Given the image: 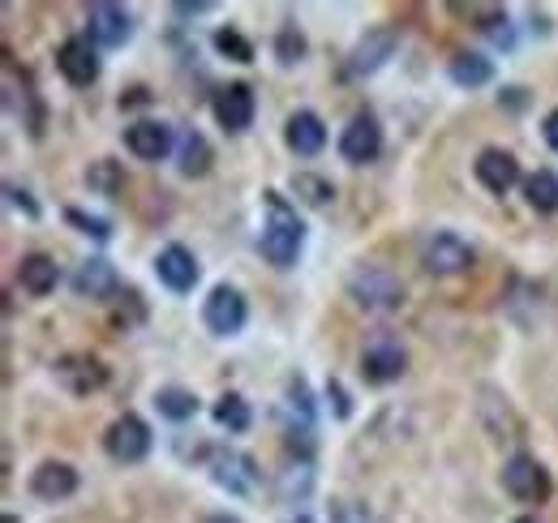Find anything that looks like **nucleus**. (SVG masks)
<instances>
[{
	"label": "nucleus",
	"instance_id": "f257e3e1",
	"mask_svg": "<svg viewBox=\"0 0 558 523\" xmlns=\"http://www.w3.org/2000/svg\"><path fill=\"white\" fill-rule=\"evenodd\" d=\"M267 206H271V219L263 223V258L271 262L276 270H288L301 258V245H305V223L296 219V210L283 202L279 194H267Z\"/></svg>",
	"mask_w": 558,
	"mask_h": 523
},
{
	"label": "nucleus",
	"instance_id": "f03ea898",
	"mask_svg": "<svg viewBox=\"0 0 558 523\" xmlns=\"http://www.w3.org/2000/svg\"><path fill=\"white\" fill-rule=\"evenodd\" d=\"M349 296L369 314H391L404 305V283L383 266H356L349 279Z\"/></svg>",
	"mask_w": 558,
	"mask_h": 523
},
{
	"label": "nucleus",
	"instance_id": "7ed1b4c3",
	"mask_svg": "<svg viewBox=\"0 0 558 523\" xmlns=\"http://www.w3.org/2000/svg\"><path fill=\"white\" fill-rule=\"evenodd\" d=\"M502 489L515 498V502H550L555 498V476H550V467L542 463L537 455H511L502 463Z\"/></svg>",
	"mask_w": 558,
	"mask_h": 523
},
{
	"label": "nucleus",
	"instance_id": "20e7f679",
	"mask_svg": "<svg viewBox=\"0 0 558 523\" xmlns=\"http://www.w3.org/2000/svg\"><path fill=\"white\" fill-rule=\"evenodd\" d=\"M150 447H155V434H150V425L142 416H134V412L117 416L108 425V434H104V451L117 459V463H142V459L150 455Z\"/></svg>",
	"mask_w": 558,
	"mask_h": 523
},
{
	"label": "nucleus",
	"instance_id": "39448f33",
	"mask_svg": "<svg viewBox=\"0 0 558 523\" xmlns=\"http://www.w3.org/2000/svg\"><path fill=\"white\" fill-rule=\"evenodd\" d=\"M203 323H207L210 335L232 339V335H241L245 323H250V305H245V296L236 288L219 283V288H210V296L203 301Z\"/></svg>",
	"mask_w": 558,
	"mask_h": 523
},
{
	"label": "nucleus",
	"instance_id": "423d86ee",
	"mask_svg": "<svg viewBox=\"0 0 558 523\" xmlns=\"http://www.w3.org/2000/svg\"><path fill=\"white\" fill-rule=\"evenodd\" d=\"M254 108H258V99H254V90H250V82H228V86H219L215 95H210V112H215V125L223 133H245L254 125Z\"/></svg>",
	"mask_w": 558,
	"mask_h": 523
},
{
	"label": "nucleus",
	"instance_id": "0eeeda50",
	"mask_svg": "<svg viewBox=\"0 0 558 523\" xmlns=\"http://www.w3.org/2000/svg\"><path fill=\"white\" fill-rule=\"evenodd\" d=\"M130 35H134V13L130 9L108 4V0L86 9V39L95 48H121V44H130Z\"/></svg>",
	"mask_w": 558,
	"mask_h": 523
},
{
	"label": "nucleus",
	"instance_id": "6e6552de",
	"mask_svg": "<svg viewBox=\"0 0 558 523\" xmlns=\"http://www.w3.org/2000/svg\"><path fill=\"white\" fill-rule=\"evenodd\" d=\"M421 266L434 275V279H451V275H464L473 266V250L456 236V232H434L425 245H421Z\"/></svg>",
	"mask_w": 558,
	"mask_h": 523
},
{
	"label": "nucleus",
	"instance_id": "1a4fd4ad",
	"mask_svg": "<svg viewBox=\"0 0 558 523\" xmlns=\"http://www.w3.org/2000/svg\"><path fill=\"white\" fill-rule=\"evenodd\" d=\"M207 463L219 489H228L236 498L258 489V463L250 455H241V451H207Z\"/></svg>",
	"mask_w": 558,
	"mask_h": 523
},
{
	"label": "nucleus",
	"instance_id": "9d476101",
	"mask_svg": "<svg viewBox=\"0 0 558 523\" xmlns=\"http://www.w3.org/2000/svg\"><path fill=\"white\" fill-rule=\"evenodd\" d=\"M404 369H409V352L396 339H374L361 352V378L374 382V387H387V382L404 378Z\"/></svg>",
	"mask_w": 558,
	"mask_h": 523
},
{
	"label": "nucleus",
	"instance_id": "9b49d317",
	"mask_svg": "<svg viewBox=\"0 0 558 523\" xmlns=\"http://www.w3.org/2000/svg\"><path fill=\"white\" fill-rule=\"evenodd\" d=\"M340 155L349 163H374L383 155V125L369 112H356L340 133Z\"/></svg>",
	"mask_w": 558,
	"mask_h": 523
},
{
	"label": "nucleus",
	"instance_id": "f8f14e48",
	"mask_svg": "<svg viewBox=\"0 0 558 523\" xmlns=\"http://www.w3.org/2000/svg\"><path fill=\"white\" fill-rule=\"evenodd\" d=\"M473 172H477V181L486 185L489 194H511L515 185H520V159L511 155V150H502V146H486L482 155H477V163H473Z\"/></svg>",
	"mask_w": 558,
	"mask_h": 523
},
{
	"label": "nucleus",
	"instance_id": "ddd939ff",
	"mask_svg": "<svg viewBox=\"0 0 558 523\" xmlns=\"http://www.w3.org/2000/svg\"><path fill=\"white\" fill-rule=\"evenodd\" d=\"M31 494L39 502H65L77 494V467L65 459H44L35 472H31Z\"/></svg>",
	"mask_w": 558,
	"mask_h": 523
},
{
	"label": "nucleus",
	"instance_id": "4468645a",
	"mask_svg": "<svg viewBox=\"0 0 558 523\" xmlns=\"http://www.w3.org/2000/svg\"><path fill=\"white\" fill-rule=\"evenodd\" d=\"M57 69H61V77H65L70 86H90V82L99 77V52H95V44H90L86 35L65 39V44L57 48Z\"/></svg>",
	"mask_w": 558,
	"mask_h": 523
},
{
	"label": "nucleus",
	"instance_id": "2eb2a0df",
	"mask_svg": "<svg viewBox=\"0 0 558 523\" xmlns=\"http://www.w3.org/2000/svg\"><path fill=\"white\" fill-rule=\"evenodd\" d=\"M73 292L86 296V301H117V296H121L117 266L108 258H86L73 270Z\"/></svg>",
	"mask_w": 558,
	"mask_h": 523
},
{
	"label": "nucleus",
	"instance_id": "dca6fc26",
	"mask_svg": "<svg viewBox=\"0 0 558 523\" xmlns=\"http://www.w3.org/2000/svg\"><path fill=\"white\" fill-rule=\"evenodd\" d=\"M57 382L70 394H90L99 387H108V365L99 356H61L57 361Z\"/></svg>",
	"mask_w": 558,
	"mask_h": 523
},
{
	"label": "nucleus",
	"instance_id": "f3484780",
	"mask_svg": "<svg viewBox=\"0 0 558 523\" xmlns=\"http://www.w3.org/2000/svg\"><path fill=\"white\" fill-rule=\"evenodd\" d=\"M125 146H130V155L134 159H146V163H159V159H168L172 155V125H163V121H134L130 130H125Z\"/></svg>",
	"mask_w": 558,
	"mask_h": 523
},
{
	"label": "nucleus",
	"instance_id": "a211bd4d",
	"mask_svg": "<svg viewBox=\"0 0 558 523\" xmlns=\"http://www.w3.org/2000/svg\"><path fill=\"white\" fill-rule=\"evenodd\" d=\"M155 275L172 292H194V283H198V258L185 245H163L159 258H155Z\"/></svg>",
	"mask_w": 558,
	"mask_h": 523
},
{
	"label": "nucleus",
	"instance_id": "6ab92c4d",
	"mask_svg": "<svg viewBox=\"0 0 558 523\" xmlns=\"http://www.w3.org/2000/svg\"><path fill=\"white\" fill-rule=\"evenodd\" d=\"M283 142H288L292 155L314 159V155H323V146H327V125H323L318 112H292L288 125H283Z\"/></svg>",
	"mask_w": 558,
	"mask_h": 523
},
{
	"label": "nucleus",
	"instance_id": "aec40b11",
	"mask_svg": "<svg viewBox=\"0 0 558 523\" xmlns=\"http://www.w3.org/2000/svg\"><path fill=\"white\" fill-rule=\"evenodd\" d=\"M396 57V31H369L349 57V77H369Z\"/></svg>",
	"mask_w": 558,
	"mask_h": 523
},
{
	"label": "nucleus",
	"instance_id": "412c9836",
	"mask_svg": "<svg viewBox=\"0 0 558 523\" xmlns=\"http://www.w3.org/2000/svg\"><path fill=\"white\" fill-rule=\"evenodd\" d=\"M17 283L31 296H48L61 283V266H57V258H48V254H26V258L17 262Z\"/></svg>",
	"mask_w": 558,
	"mask_h": 523
},
{
	"label": "nucleus",
	"instance_id": "4be33fe9",
	"mask_svg": "<svg viewBox=\"0 0 558 523\" xmlns=\"http://www.w3.org/2000/svg\"><path fill=\"white\" fill-rule=\"evenodd\" d=\"M447 73H451L456 86L477 90V86H489V82H494V61L482 57V52H456L451 65H447Z\"/></svg>",
	"mask_w": 558,
	"mask_h": 523
},
{
	"label": "nucleus",
	"instance_id": "5701e85b",
	"mask_svg": "<svg viewBox=\"0 0 558 523\" xmlns=\"http://www.w3.org/2000/svg\"><path fill=\"white\" fill-rule=\"evenodd\" d=\"M210 416H215V425L228 429V434H250V425H254V408H250V399L236 391L219 394L215 408H210Z\"/></svg>",
	"mask_w": 558,
	"mask_h": 523
},
{
	"label": "nucleus",
	"instance_id": "b1692460",
	"mask_svg": "<svg viewBox=\"0 0 558 523\" xmlns=\"http://www.w3.org/2000/svg\"><path fill=\"white\" fill-rule=\"evenodd\" d=\"M524 197L537 215H555L558 210V172L550 168H537L533 177H524Z\"/></svg>",
	"mask_w": 558,
	"mask_h": 523
},
{
	"label": "nucleus",
	"instance_id": "393cba45",
	"mask_svg": "<svg viewBox=\"0 0 558 523\" xmlns=\"http://www.w3.org/2000/svg\"><path fill=\"white\" fill-rule=\"evenodd\" d=\"M155 408H159V416H168V421H194L198 416V394L185 391V387H159L155 391Z\"/></svg>",
	"mask_w": 558,
	"mask_h": 523
},
{
	"label": "nucleus",
	"instance_id": "a878e982",
	"mask_svg": "<svg viewBox=\"0 0 558 523\" xmlns=\"http://www.w3.org/2000/svg\"><path fill=\"white\" fill-rule=\"evenodd\" d=\"M210 159H215V150H210V142L203 133H185V142H181V177H190V181H198V177H207L210 172Z\"/></svg>",
	"mask_w": 558,
	"mask_h": 523
},
{
	"label": "nucleus",
	"instance_id": "bb28decb",
	"mask_svg": "<svg viewBox=\"0 0 558 523\" xmlns=\"http://www.w3.org/2000/svg\"><path fill=\"white\" fill-rule=\"evenodd\" d=\"M86 190L99 197H117L125 190V172H121V163L117 159H95L90 168H86Z\"/></svg>",
	"mask_w": 558,
	"mask_h": 523
},
{
	"label": "nucleus",
	"instance_id": "cd10ccee",
	"mask_svg": "<svg viewBox=\"0 0 558 523\" xmlns=\"http://www.w3.org/2000/svg\"><path fill=\"white\" fill-rule=\"evenodd\" d=\"M210 44H215V52H219L223 61H236V65H250V61H254V44H250L236 26H219V31L210 35Z\"/></svg>",
	"mask_w": 558,
	"mask_h": 523
},
{
	"label": "nucleus",
	"instance_id": "c85d7f7f",
	"mask_svg": "<svg viewBox=\"0 0 558 523\" xmlns=\"http://www.w3.org/2000/svg\"><path fill=\"white\" fill-rule=\"evenodd\" d=\"M292 194L301 197L305 206H331L336 202V185L327 181V177H314V172H301V177H292Z\"/></svg>",
	"mask_w": 558,
	"mask_h": 523
},
{
	"label": "nucleus",
	"instance_id": "c756f323",
	"mask_svg": "<svg viewBox=\"0 0 558 523\" xmlns=\"http://www.w3.org/2000/svg\"><path fill=\"white\" fill-rule=\"evenodd\" d=\"M276 57H279V65H296V61H305V35L296 31V22H283V26H279Z\"/></svg>",
	"mask_w": 558,
	"mask_h": 523
},
{
	"label": "nucleus",
	"instance_id": "7c9ffc66",
	"mask_svg": "<svg viewBox=\"0 0 558 523\" xmlns=\"http://www.w3.org/2000/svg\"><path fill=\"white\" fill-rule=\"evenodd\" d=\"M65 223H73L82 236H95V241H108V236H112V223H108V219L86 215V210H77V206H70V210H65Z\"/></svg>",
	"mask_w": 558,
	"mask_h": 523
},
{
	"label": "nucleus",
	"instance_id": "2f4dec72",
	"mask_svg": "<svg viewBox=\"0 0 558 523\" xmlns=\"http://www.w3.org/2000/svg\"><path fill=\"white\" fill-rule=\"evenodd\" d=\"M142 318H146V305H142V292L138 288H125L121 296H117V327H138Z\"/></svg>",
	"mask_w": 558,
	"mask_h": 523
},
{
	"label": "nucleus",
	"instance_id": "473e14b6",
	"mask_svg": "<svg viewBox=\"0 0 558 523\" xmlns=\"http://www.w3.org/2000/svg\"><path fill=\"white\" fill-rule=\"evenodd\" d=\"M4 194H9V202H13L17 210H26V219H39V202L26 194L22 185H4Z\"/></svg>",
	"mask_w": 558,
	"mask_h": 523
},
{
	"label": "nucleus",
	"instance_id": "72a5a7b5",
	"mask_svg": "<svg viewBox=\"0 0 558 523\" xmlns=\"http://www.w3.org/2000/svg\"><path fill=\"white\" fill-rule=\"evenodd\" d=\"M327 399H336V416H340V421H349V416H352V403H349V394H344V387H340L336 378L327 382Z\"/></svg>",
	"mask_w": 558,
	"mask_h": 523
},
{
	"label": "nucleus",
	"instance_id": "f704fd0d",
	"mask_svg": "<svg viewBox=\"0 0 558 523\" xmlns=\"http://www.w3.org/2000/svg\"><path fill=\"white\" fill-rule=\"evenodd\" d=\"M542 137H546V146L558 150V108L555 112H546V121H542Z\"/></svg>",
	"mask_w": 558,
	"mask_h": 523
},
{
	"label": "nucleus",
	"instance_id": "c9c22d12",
	"mask_svg": "<svg viewBox=\"0 0 558 523\" xmlns=\"http://www.w3.org/2000/svg\"><path fill=\"white\" fill-rule=\"evenodd\" d=\"M207 4L203 0H194V4H177V17H190V13H203Z\"/></svg>",
	"mask_w": 558,
	"mask_h": 523
},
{
	"label": "nucleus",
	"instance_id": "e433bc0d",
	"mask_svg": "<svg viewBox=\"0 0 558 523\" xmlns=\"http://www.w3.org/2000/svg\"><path fill=\"white\" fill-rule=\"evenodd\" d=\"M203 523H241L236 515H228V511H215V515H207Z\"/></svg>",
	"mask_w": 558,
	"mask_h": 523
},
{
	"label": "nucleus",
	"instance_id": "4c0bfd02",
	"mask_svg": "<svg viewBox=\"0 0 558 523\" xmlns=\"http://www.w3.org/2000/svg\"><path fill=\"white\" fill-rule=\"evenodd\" d=\"M511 523H542L537 515H520V520H511Z\"/></svg>",
	"mask_w": 558,
	"mask_h": 523
}]
</instances>
